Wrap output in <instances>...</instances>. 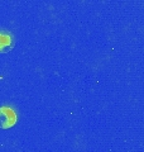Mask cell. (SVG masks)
<instances>
[{
  "label": "cell",
  "instance_id": "1",
  "mask_svg": "<svg viewBox=\"0 0 144 152\" xmlns=\"http://www.w3.org/2000/svg\"><path fill=\"white\" fill-rule=\"evenodd\" d=\"M17 122V114L9 107L0 108V128L1 129H8L12 128Z\"/></svg>",
  "mask_w": 144,
  "mask_h": 152
},
{
  "label": "cell",
  "instance_id": "2",
  "mask_svg": "<svg viewBox=\"0 0 144 152\" xmlns=\"http://www.w3.org/2000/svg\"><path fill=\"white\" fill-rule=\"evenodd\" d=\"M14 46H15V41L13 33L5 29L0 31V53H8L14 48Z\"/></svg>",
  "mask_w": 144,
  "mask_h": 152
}]
</instances>
